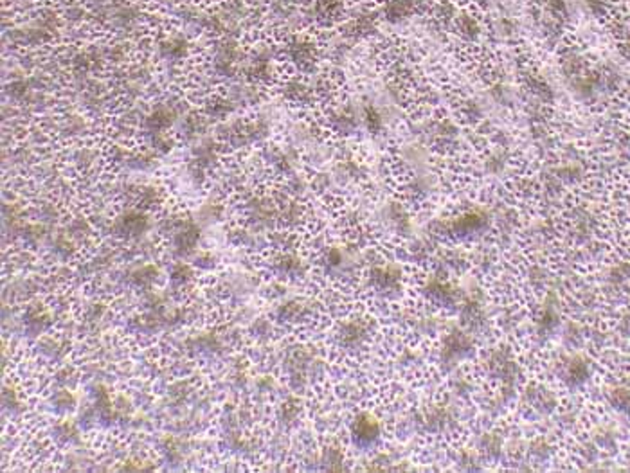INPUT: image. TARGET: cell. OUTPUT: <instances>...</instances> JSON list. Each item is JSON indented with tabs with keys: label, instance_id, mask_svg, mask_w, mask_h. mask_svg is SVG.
<instances>
[{
	"label": "cell",
	"instance_id": "1",
	"mask_svg": "<svg viewBox=\"0 0 630 473\" xmlns=\"http://www.w3.org/2000/svg\"><path fill=\"white\" fill-rule=\"evenodd\" d=\"M187 50H189V43H187V36L184 33L168 34L157 43L159 56L170 63H177L186 58Z\"/></svg>",
	"mask_w": 630,
	"mask_h": 473
}]
</instances>
